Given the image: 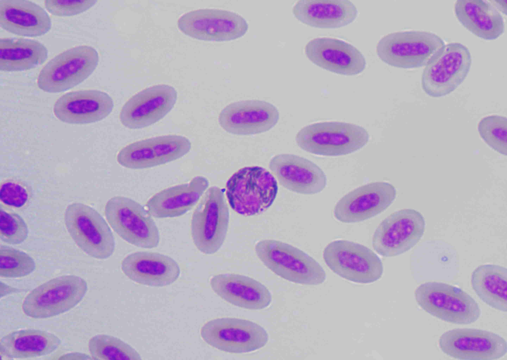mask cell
Returning a JSON list of instances; mask_svg holds the SVG:
<instances>
[{
	"label": "cell",
	"mask_w": 507,
	"mask_h": 360,
	"mask_svg": "<svg viewBox=\"0 0 507 360\" xmlns=\"http://www.w3.org/2000/svg\"><path fill=\"white\" fill-rule=\"evenodd\" d=\"M445 45L443 40L429 31L396 32L383 37L376 47L379 58L387 64L404 69L427 65Z\"/></svg>",
	"instance_id": "obj_1"
},
{
	"label": "cell",
	"mask_w": 507,
	"mask_h": 360,
	"mask_svg": "<svg viewBox=\"0 0 507 360\" xmlns=\"http://www.w3.org/2000/svg\"><path fill=\"white\" fill-rule=\"evenodd\" d=\"M275 178L257 166L241 168L226 184V196L231 208L246 216L261 214L274 202L278 192Z\"/></svg>",
	"instance_id": "obj_2"
},
{
	"label": "cell",
	"mask_w": 507,
	"mask_h": 360,
	"mask_svg": "<svg viewBox=\"0 0 507 360\" xmlns=\"http://www.w3.org/2000/svg\"><path fill=\"white\" fill-rule=\"evenodd\" d=\"M255 253L263 264L281 277L296 283L319 285L326 279L321 266L301 249L273 239L258 242Z\"/></svg>",
	"instance_id": "obj_3"
},
{
	"label": "cell",
	"mask_w": 507,
	"mask_h": 360,
	"mask_svg": "<svg viewBox=\"0 0 507 360\" xmlns=\"http://www.w3.org/2000/svg\"><path fill=\"white\" fill-rule=\"evenodd\" d=\"M298 146L322 156H336L353 153L365 145L369 134L362 127L341 122H322L306 126L297 134Z\"/></svg>",
	"instance_id": "obj_4"
},
{
	"label": "cell",
	"mask_w": 507,
	"mask_h": 360,
	"mask_svg": "<svg viewBox=\"0 0 507 360\" xmlns=\"http://www.w3.org/2000/svg\"><path fill=\"white\" fill-rule=\"evenodd\" d=\"M414 296L419 306L431 315L458 324L474 323L480 316L477 302L462 289L442 282H427L417 287Z\"/></svg>",
	"instance_id": "obj_5"
},
{
	"label": "cell",
	"mask_w": 507,
	"mask_h": 360,
	"mask_svg": "<svg viewBox=\"0 0 507 360\" xmlns=\"http://www.w3.org/2000/svg\"><path fill=\"white\" fill-rule=\"evenodd\" d=\"M87 290V283L80 276L56 277L32 290L25 298L22 310L26 315L33 318L52 317L74 308Z\"/></svg>",
	"instance_id": "obj_6"
},
{
	"label": "cell",
	"mask_w": 507,
	"mask_h": 360,
	"mask_svg": "<svg viewBox=\"0 0 507 360\" xmlns=\"http://www.w3.org/2000/svg\"><path fill=\"white\" fill-rule=\"evenodd\" d=\"M64 223L77 245L89 256L98 259L110 257L115 250V240L108 224L93 207L73 203L66 208Z\"/></svg>",
	"instance_id": "obj_7"
},
{
	"label": "cell",
	"mask_w": 507,
	"mask_h": 360,
	"mask_svg": "<svg viewBox=\"0 0 507 360\" xmlns=\"http://www.w3.org/2000/svg\"><path fill=\"white\" fill-rule=\"evenodd\" d=\"M99 59L98 52L91 46L69 49L53 57L43 68L38 77V87L49 93L68 90L92 74Z\"/></svg>",
	"instance_id": "obj_8"
},
{
	"label": "cell",
	"mask_w": 507,
	"mask_h": 360,
	"mask_svg": "<svg viewBox=\"0 0 507 360\" xmlns=\"http://www.w3.org/2000/svg\"><path fill=\"white\" fill-rule=\"evenodd\" d=\"M472 64L469 49L458 42L445 45L422 72L421 85L428 96H445L464 81Z\"/></svg>",
	"instance_id": "obj_9"
},
{
	"label": "cell",
	"mask_w": 507,
	"mask_h": 360,
	"mask_svg": "<svg viewBox=\"0 0 507 360\" xmlns=\"http://www.w3.org/2000/svg\"><path fill=\"white\" fill-rule=\"evenodd\" d=\"M229 211L224 191L217 186L208 188L195 210L191 230L194 243L205 254L218 251L227 234Z\"/></svg>",
	"instance_id": "obj_10"
},
{
	"label": "cell",
	"mask_w": 507,
	"mask_h": 360,
	"mask_svg": "<svg viewBox=\"0 0 507 360\" xmlns=\"http://www.w3.org/2000/svg\"><path fill=\"white\" fill-rule=\"evenodd\" d=\"M106 219L127 242L143 248H153L159 242V231L152 216L136 201L121 196L110 198L104 207Z\"/></svg>",
	"instance_id": "obj_11"
},
{
	"label": "cell",
	"mask_w": 507,
	"mask_h": 360,
	"mask_svg": "<svg viewBox=\"0 0 507 360\" xmlns=\"http://www.w3.org/2000/svg\"><path fill=\"white\" fill-rule=\"evenodd\" d=\"M323 257L334 273L354 282L371 283L383 274L379 257L368 247L353 241L337 240L329 243L324 249Z\"/></svg>",
	"instance_id": "obj_12"
},
{
	"label": "cell",
	"mask_w": 507,
	"mask_h": 360,
	"mask_svg": "<svg viewBox=\"0 0 507 360\" xmlns=\"http://www.w3.org/2000/svg\"><path fill=\"white\" fill-rule=\"evenodd\" d=\"M201 335L209 345L221 351L249 353L263 347L269 336L265 329L253 321L233 317L210 320L201 328Z\"/></svg>",
	"instance_id": "obj_13"
},
{
	"label": "cell",
	"mask_w": 507,
	"mask_h": 360,
	"mask_svg": "<svg viewBox=\"0 0 507 360\" xmlns=\"http://www.w3.org/2000/svg\"><path fill=\"white\" fill-rule=\"evenodd\" d=\"M425 229V218L420 212L410 208L400 210L378 226L373 235V247L383 257L401 255L419 241Z\"/></svg>",
	"instance_id": "obj_14"
},
{
	"label": "cell",
	"mask_w": 507,
	"mask_h": 360,
	"mask_svg": "<svg viewBox=\"0 0 507 360\" xmlns=\"http://www.w3.org/2000/svg\"><path fill=\"white\" fill-rule=\"evenodd\" d=\"M177 25L182 32L191 38L215 42L241 38L249 28L247 21L239 14L213 8L187 12L180 17Z\"/></svg>",
	"instance_id": "obj_15"
},
{
	"label": "cell",
	"mask_w": 507,
	"mask_h": 360,
	"mask_svg": "<svg viewBox=\"0 0 507 360\" xmlns=\"http://www.w3.org/2000/svg\"><path fill=\"white\" fill-rule=\"evenodd\" d=\"M441 351L457 360H498L506 355L507 343L500 335L476 328H455L439 339Z\"/></svg>",
	"instance_id": "obj_16"
},
{
	"label": "cell",
	"mask_w": 507,
	"mask_h": 360,
	"mask_svg": "<svg viewBox=\"0 0 507 360\" xmlns=\"http://www.w3.org/2000/svg\"><path fill=\"white\" fill-rule=\"evenodd\" d=\"M190 140L178 135H163L138 141L122 148L117 161L129 169H146L177 160L191 149Z\"/></svg>",
	"instance_id": "obj_17"
},
{
	"label": "cell",
	"mask_w": 507,
	"mask_h": 360,
	"mask_svg": "<svg viewBox=\"0 0 507 360\" xmlns=\"http://www.w3.org/2000/svg\"><path fill=\"white\" fill-rule=\"evenodd\" d=\"M395 187L386 182L361 186L344 196L336 204L334 216L344 223L363 221L385 211L396 197Z\"/></svg>",
	"instance_id": "obj_18"
},
{
	"label": "cell",
	"mask_w": 507,
	"mask_h": 360,
	"mask_svg": "<svg viewBox=\"0 0 507 360\" xmlns=\"http://www.w3.org/2000/svg\"><path fill=\"white\" fill-rule=\"evenodd\" d=\"M177 96L175 89L167 85L147 88L125 103L120 113V121L129 129L149 126L163 118L172 109Z\"/></svg>",
	"instance_id": "obj_19"
},
{
	"label": "cell",
	"mask_w": 507,
	"mask_h": 360,
	"mask_svg": "<svg viewBox=\"0 0 507 360\" xmlns=\"http://www.w3.org/2000/svg\"><path fill=\"white\" fill-rule=\"evenodd\" d=\"M279 113L272 104L259 100H247L231 103L219 115L220 126L227 132L246 135L262 133L278 122Z\"/></svg>",
	"instance_id": "obj_20"
},
{
	"label": "cell",
	"mask_w": 507,
	"mask_h": 360,
	"mask_svg": "<svg viewBox=\"0 0 507 360\" xmlns=\"http://www.w3.org/2000/svg\"><path fill=\"white\" fill-rule=\"evenodd\" d=\"M304 53L314 64L337 74L356 75L366 67L365 57L357 48L336 38H314L306 44Z\"/></svg>",
	"instance_id": "obj_21"
},
{
	"label": "cell",
	"mask_w": 507,
	"mask_h": 360,
	"mask_svg": "<svg viewBox=\"0 0 507 360\" xmlns=\"http://www.w3.org/2000/svg\"><path fill=\"white\" fill-rule=\"evenodd\" d=\"M114 106L111 97L97 90H85L66 93L53 106L56 117L69 124L93 123L105 118Z\"/></svg>",
	"instance_id": "obj_22"
},
{
	"label": "cell",
	"mask_w": 507,
	"mask_h": 360,
	"mask_svg": "<svg viewBox=\"0 0 507 360\" xmlns=\"http://www.w3.org/2000/svg\"><path fill=\"white\" fill-rule=\"evenodd\" d=\"M269 168L280 184L287 189L303 194H314L325 187L327 179L322 169L306 158L294 154L273 157Z\"/></svg>",
	"instance_id": "obj_23"
},
{
	"label": "cell",
	"mask_w": 507,
	"mask_h": 360,
	"mask_svg": "<svg viewBox=\"0 0 507 360\" xmlns=\"http://www.w3.org/2000/svg\"><path fill=\"white\" fill-rule=\"evenodd\" d=\"M121 270L132 281L153 287L169 285L178 279L180 273L178 264L170 257L146 251L126 256L122 261Z\"/></svg>",
	"instance_id": "obj_24"
},
{
	"label": "cell",
	"mask_w": 507,
	"mask_h": 360,
	"mask_svg": "<svg viewBox=\"0 0 507 360\" xmlns=\"http://www.w3.org/2000/svg\"><path fill=\"white\" fill-rule=\"evenodd\" d=\"M210 286L214 292L227 302L252 310L263 309L271 303L269 290L258 281L236 273H222L213 276Z\"/></svg>",
	"instance_id": "obj_25"
},
{
	"label": "cell",
	"mask_w": 507,
	"mask_h": 360,
	"mask_svg": "<svg viewBox=\"0 0 507 360\" xmlns=\"http://www.w3.org/2000/svg\"><path fill=\"white\" fill-rule=\"evenodd\" d=\"M292 11L301 23L322 29L345 27L358 15L355 5L348 0H301L294 5Z\"/></svg>",
	"instance_id": "obj_26"
},
{
	"label": "cell",
	"mask_w": 507,
	"mask_h": 360,
	"mask_svg": "<svg viewBox=\"0 0 507 360\" xmlns=\"http://www.w3.org/2000/svg\"><path fill=\"white\" fill-rule=\"evenodd\" d=\"M0 24L12 34L30 37L44 35L51 26L46 11L36 3L26 0H0Z\"/></svg>",
	"instance_id": "obj_27"
},
{
	"label": "cell",
	"mask_w": 507,
	"mask_h": 360,
	"mask_svg": "<svg viewBox=\"0 0 507 360\" xmlns=\"http://www.w3.org/2000/svg\"><path fill=\"white\" fill-rule=\"evenodd\" d=\"M208 185L205 177H195L188 183L166 188L154 195L147 202V210L156 218L182 216L196 205Z\"/></svg>",
	"instance_id": "obj_28"
},
{
	"label": "cell",
	"mask_w": 507,
	"mask_h": 360,
	"mask_svg": "<svg viewBox=\"0 0 507 360\" xmlns=\"http://www.w3.org/2000/svg\"><path fill=\"white\" fill-rule=\"evenodd\" d=\"M454 11L459 23L479 38L494 40L504 33L503 16L493 5L485 0H458Z\"/></svg>",
	"instance_id": "obj_29"
},
{
	"label": "cell",
	"mask_w": 507,
	"mask_h": 360,
	"mask_svg": "<svg viewBox=\"0 0 507 360\" xmlns=\"http://www.w3.org/2000/svg\"><path fill=\"white\" fill-rule=\"evenodd\" d=\"M61 343V340L52 333L37 329H21L1 339L0 353L10 359L39 357L51 354Z\"/></svg>",
	"instance_id": "obj_30"
},
{
	"label": "cell",
	"mask_w": 507,
	"mask_h": 360,
	"mask_svg": "<svg viewBox=\"0 0 507 360\" xmlns=\"http://www.w3.org/2000/svg\"><path fill=\"white\" fill-rule=\"evenodd\" d=\"M48 55L47 48L37 41L15 38L0 39L1 71L29 70L43 64Z\"/></svg>",
	"instance_id": "obj_31"
},
{
	"label": "cell",
	"mask_w": 507,
	"mask_h": 360,
	"mask_svg": "<svg viewBox=\"0 0 507 360\" xmlns=\"http://www.w3.org/2000/svg\"><path fill=\"white\" fill-rule=\"evenodd\" d=\"M471 285L477 296L490 307L507 311V269L494 264L482 265L471 275Z\"/></svg>",
	"instance_id": "obj_32"
},
{
	"label": "cell",
	"mask_w": 507,
	"mask_h": 360,
	"mask_svg": "<svg viewBox=\"0 0 507 360\" xmlns=\"http://www.w3.org/2000/svg\"><path fill=\"white\" fill-rule=\"evenodd\" d=\"M91 358L98 360H141L139 354L130 345L116 337L97 335L88 343Z\"/></svg>",
	"instance_id": "obj_33"
},
{
	"label": "cell",
	"mask_w": 507,
	"mask_h": 360,
	"mask_svg": "<svg viewBox=\"0 0 507 360\" xmlns=\"http://www.w3.org/2000/svg\"><path fill=\"white\" fill-rule=\"evenodd\" d=\"M34 259L28 254L12 247H0V276L18 278L27 276L35 269Z\"/></svg>",
	"instance_id": "obj_34"
},
{
	"label": "cell",
	"mask_w": 507,
	"mask_h": 360,
	"mask_svg": "<svg viewBox=\"0 0 507 360\" xmlns=\"http://www.w3.org/2000/svg\"><path fill=\"white\" fill-rule=\"evenodd\" d=\"M478 131L485 143L498 153L507 154V119L505 116L493 115L479 121Z\"/></svg>",
	"instance_id": "obj_35"
},
{
	"label": "cell",
	"mask_w": 507,
	"mask_h": 360,
	"mask_svg": "<svg viewBox=\"0 0 507 360\" xmlns=\"http://www.w3.org/2000/svg\"><path fill=\"white\" fill-rule=\"evenodd\" d=\"M0 238L9 244H19L25 241L28 229L24 219L15 213L8 212L0 207Z\"/></svg>",
	"instance_id": "obj_36"
},
{
	"label": "cell",
	"mask_w": 507,
	"mask_h": 360,
	"mask_svg": "<svg viewBox=\"0 0 507 360\" xmlns=\"http://www.w3.org/2000/svg\"><path fill=\"white\" fill-rule=\"evenodd\" d=\"M97 1L94 0H46L45 6L52 15L71 16L86 11L94 5Z\"/></svg>",
	"instance_id": "obj_37"
},
{
	"label": "cell",
	"mask_w": 507,
	"mask_h": 360,
	"mask_svg": "<svg viewBox=\"0 0 507 360\" xmlns=\"http://www.w3.org/2000/svg\"><path fill=\"white\" fill-rule=\"evenodd\" d=\"M0 199L5 205L18 208L26 204L28 194L21 185L13 181H6L1 185Z\"/></svg>",
	"instance_id": "obj_38"
}]
</instances>
